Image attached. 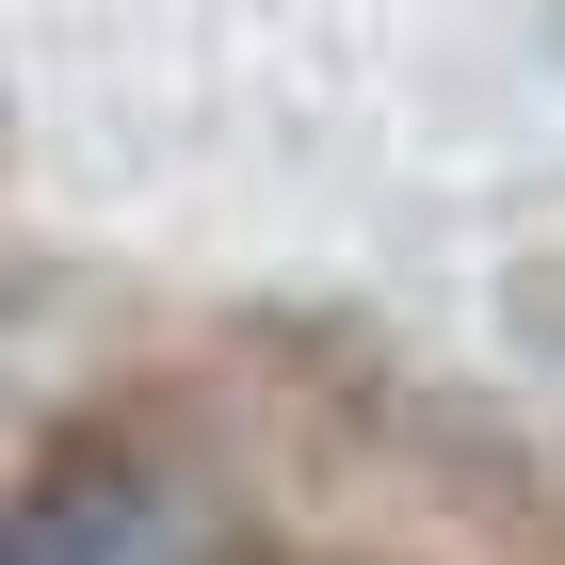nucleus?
<instances>
[{
	"label": "nucleus",
	"mask_w": 565,
	"mask_h": 565,
	"mask_svg": "<svg viewBox=\"0 0 565 565\" xmlns=\"http://www.w3.org/2000/svg\"><path fill=\"white\" fill-rule=\"evenodd\" d=\"M0 565H226V501L146 420H49L17 469Z\"/></svg>",
	"instance_id": "obj_1"
}]
</instances>
